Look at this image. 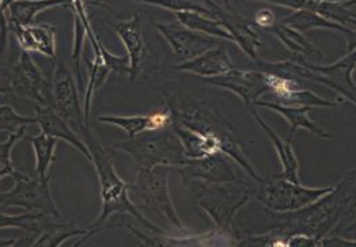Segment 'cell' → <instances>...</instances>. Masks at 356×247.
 Here are the masks:
<instances>
[{
    "mask_svg": "<svg viewBox=\"0 0 356 247\" xmlns=\"http://www.w3.org/2000/svg\"><path fill=\"white\" fill-rule=\"evenodd\" d=\"M113 31L124 44L127 58L129 59V82L136 83V80L145 72L147 62V44L143 29V18L139 12H136L134 17L118 22L113 26Z\"/></svg>",
    "mask_w": 356,
    "mask_h": 247,
    "instance_id": "obj_16",
    "label": "cell"
},
{
    "mask_svg": "<svg viewBox=\"0 0 356 247\" xmlns=\"http://www.w3.org/2000/svg\"><path fill=\"white\" fill-rule=\"evenodd\" d=\"M98 121L106 125H115L122 129L129 139H134L146 132L165 130L176 123V112L166 108L147 114L136 116H99Z\"/></svg>",
    "mask_w": 356,
    "mask_h": 247,
    "instance_id": "obj_17",
    "label": "cell"
},
{
    "mask_svg": "<svg viewBox=\"0 0 356 247\" xmlns=\"http://www.w3.org/2000/svg\"><path fill=\"white\" fill-rule=\"evenodd\" d=\"M350 238H351V239H356V232L353 235V237H350Z\"/></svg>",
    "mask_w": 356,
    "mask_h": 247,
    "instance_id": "obj_47",
    "label": "cell"
},
{
    "mask_svg": "<svg viewBox=\"0 0 356 247\" xmlns=\"http://www.w3.org/2000/svg\"><path fill=\"white\" fill-rule=\"evenodd\" d=\"M236 68L234 62H232L225 45L213 48L203 53L202 56L181 62L175 67L177 71H184L200 76L202 79H213L223 76Z\"/></svg>",
    "mask_w": 356,
    "mask_h": 247,
    "instance_id": "obj_22",
    "label": "cell"
},
{
    "mask_svg": "<svg viewBox=\"0 0 356 247\" xmlns=\"http://www.w3.org/2000/svg\"><path fill=\"white\" fill-rule=\"evenodd\" d=\"M280 24L296 29V31L305 33L309 31H317V29H327V31H336L343 33L344 35L350 33V29H346L337 24H333L323 18L321 15L307 11V10H298V11H291L287 17H284Z\"/></svg>",
    "mask_w": 356,
    "mask_h": 247,
    "instance_id": "obj_31",
    "label": "cell"
},
{
    "mask_svg": "<svg viewBox=\"0 0 356 247\" xmlns=\"http://www.w3.org/2000/svg\"><path fill=\"white\" fill-rule=\"evenodd\" d=\"M356 232V219L350 224V225H347L343 231H341V237L343 238H350V237H353L354 234Z\"/></svg>",
    "mask_w": 356,
    "mask_h": 247,
    "instance_id": "obj_46",
    "label": "cell"
},
{
    "mask_svg": "<svg viewBox=\"0 0 356 247\" xmlns=\"http://www.w3.org/2000/svg\"><path fill=\"white\" fill-rule=\"evenodd\" d=\"M88 72H89V82L88 87L85 90V98H83V110H85V121L86 125L90 126V112L92 105L94 95L99 92V89L104 86V83L108 80L109 75L112 74L102 62L101 56H95L92 62H88Z\"/></svg>",
    "mask_w": 356,
    "mask_h": 247,
    "instance_id": "obj_33",
    "label": "cell"
},
{
    "mask_svg": "<svg viewBox=\"0 0 356 247\" xmlns=\"http://www.w3.org/2000/svg\"><path fill=\"white\" fill-rule=\"evenodd\" d=\"M121 228H127L138 239V247H211L216 235V228L202 234L177 237L166 232H152L127 223H122Z\"/></svg>",
    "mask_w": 356,
    "mask_h": 247,
    "instance_id": "obj_20",
    "label": "cell"
},
{
    "mask_svg": "<svg viewBox=\"0 0 356 247\" xmlns=\"http://www.w3.org/2000/svg\"><path fill=\"white\" fill-rule=\"evenodd\" d=\"M356 51L329 65H316L303 58L293 60L294 76L302 82H316L334 90L346 102L356 106Z\"/></svg>",
    "mask_w": 356,
    "mask_h": 247,
    "instance_id": "obj_8",
    "label": "cell"
},
{
    "mask_svg": "<svg viewBox=\"0 0 356 247\" xmlns=\"http://www.w3.org/2000/svg\"><path fill=\"white\" fill-rule=\"evenodd\" d=\"M280 105L284 106H299V108H343L347 105V102L341 98L339 99H325L323 96H320L318 94L314 93L313 90H310L309 87L306 89H300L294 93L289 94L287 96L279 99Z\"/></svg>",
    "mask_w": 356,
    "mask_h": 247,
    "instance_id": "obj_35",
    "label": "cell"
},
{
    "mask_svg": "<svg viewBox=\"0 0 356 247\" xmlns=\"http://www.w3.org/2000/svg\"><path fill=\"white\" fill-rule=\"evenodd\" d=\"M82 139L89 147L90 153L92 156V166L97 171L98 182H99V196H101V214L97 220L91 224L89 230L92 228H104L105 221L109 220L113 215H129L134 217L139 225L145 230L152 232H165L161 230L155 223L149 221V219L143 215V212L132 203L129 197V185L121 180L119 173L116 171L113 156L111 154L109 148H106L101 140L95 136L90 126H86L81 133Z\"/></svg>",
    "mask_w": 356,
    "mask_h": 247,
    "instance_id": "obj_2",
    "label": "cell"
},
{
    "mask_svg": "<svg viewBox=\"0 0 356 247\" xmlns=\"http://www.w3.org/2000/svg\"><path fill=\"white\" fill-rule=\"evenodd\" d=\"M344 37H346V41H347V53H351V52L356 51V29L350 31Z\"/></svg>",
    "mask_w": 356,
    "mask_h": 247,
    "instance_id": "obj_44",
    "label": "cell"
},
{
    "mask_svg": "<svg viewBox=\"0 0 356 247\" xmlns=\"http://www.w3.org/2000/svg\"><path fill=\"white\" fill-rule=\"evenodd\" d=\"M254 189V198L272 214H289L300 211L330 193L334 185L309 187L291 182L280 174L264 177Z\"/></svg>",
    "mask_w": 356,
    "mask_h": 247,
    "instance_id": "obj_6",
    "label": "cell"
},
{
    "mask_svg": "<svg viewBox=\"0 0 356 247\" xmlns=\"http://www.w3.org/2000/svg\"><path fill=\"white\" fill-rule=\"evenodd\" d=\"M320 247H356V239L329 235L321 241V246Z\"/></svg>",
    "mask_w": 356,
    "mask_h": 247,
    "instance_id": "obj_42",
    "label": "cell"
},
{
    "mask_svg": "<svg viewBox=\"0 0 356 247\" xmlns=\"http://www.w3.org/2000/svg\"><path fill=\"white\" fill-rule=\"evenodd\" d=\"M1 15L3 25L7 28H28L34 25L35 17L54 7H70V3L65 1H1Z\"/></svg>",
    "mask_w": 356,
    "mask_h": 247,
    "instance_id": "obj_23",
    "label": "cell"
},
{
    "mask_svg": "<svg viewBox=\"0 0 356 247\" xmlns=\"http://www.w3.org/2000/svg\"><path fill=\"white\" fill-rule=\"evenodd\" d=\"M252 114L256 120V123L260 125V128L263 129V132L267 135L269 142L272 143V146L275 147V151L277 154V157L280 160L282 164V173L280 176L291 182L300 184L299 180V162H298L297 155L293 148V143L289 142L287 139H283L282 136H279L272 126H269L263 117L257 113V109H250Z\"/></svg>",
    "mask_w": 356,
    "mask_h": 247,
    "instance_id": "obj_26",
    "label": "cell"
},
{
    "mask_svg": "<svg viewBox=\"0 0 356 247\" xmlns=\"http://www.w3.org/2000/svg\"><path fill=\"white\" fill-rule=\"evenodd\" d=\"M147 6H154L159 7L163 10H168L173 14L177 12H199L204 14L212 18L211 10L208 6V1H184V0H169V1H142Z\"/></svg>",
    "mask_w": 356,
    "mask_h": 247,
    "instance_id": "obj_38",
    "label": "cell"
},
{
    "mask_svg": "<svg viewBox=\"0 0 356 247\" xmlns=\"http://www.w3.org/2000/svg\"><path fill=\"white\" fill-rule=\"evenodd\" d=\"M277 24V19H276V15L272 10L269 8H261L257 11V14L254 15V19H253V25L256 28H260L263 31H269L270 29H273Z\"/></svg>",
    "mask_w": 356,
    "mask_h": 247,
    "instance_id": "obj_40",
    "label": "cell"
},
{
    "mask_svg": "<svg viewBox=\"0 0 356 247\" xmlns=\"http://www.w3.org/2000/svg\"><path fill=\"white\" fill-rule=\"evenodd\" d=\"M51 178L41 180L21 173L15 178V186L7 191H1V208H25L29 212H41L52 219H59L58 205L52 196Z\"/></svg>",
    "mask_w": 356,
    "mask_h": 247,
    "instance_id": "obj_10",
    "label": "cell"
},
{
    "mask_svg": "<svg viewBox=\"0 0 356 247\" xmlns=\"http://www.w3.org/2000/svg\"><path fill=\"white\" fill-rule=\"evenodd\" d=\"M37 238L38 235L35 234H25V237L14 241H1V247H31Z\"/></svg>",
    "mask_w": 356,
    "mask_h": 247,
    "instance_id": "obj_43",
    "label": "cell"
},
{
    "mask_svg": "<svg viewBox=\"0 0 356 247\" xmlns=\"http://www.w3.org/2000/svg\"><path fill=\"white\" fill-rule=\"evenodd\" d=\"M176 120L193 130L213 135L219 142L222 154L236 162L238 167L242 169V171L246 173L256 184H261L264 181V177L256 171L243 153L237 130L220 114L208 108L206 103L195 102L179 108L176 112Z\"/></svg>",
    "mask_w": 356,
    "mask_h": 247,
    "instance_id": "obj_3",
    "label": "cell"
},
{
    "mask_svg": "<svg viewBox=\"0 0 356 247\" xmlns=\"http://www.w3.org/2000/svg\"><path fill=\"white\" fill-rule=\"evenodd\" d=\"M154 28L165 38L173 53L182 62L193 60L208 51L223 45L222 40L191 31L179 22L154 24Z\"/></svg>",
    "mask_w": 356,
    "mask_h": 247,
    "instance_id": "obj_14",
    "label": "cell"
},
{
    "mask_svg": "<svg viewBox=\"0 0 356 247\" xmlns=\"http://www.w3.org/2000/svg\"><path fill=\"white\" fill-rule=\"evenodd\" d=\"M72 10L74 15V42H72V52H71V62L75 75L78 76V83L79 89H83V79H82V72H81V62L83 58V48H85V40L88 38V31H86V24L82 15L74 8L72 1L70 3V7Z\"/></svg>",
    "mask_w": 356,
    "mask_h": 247,
    "instance_id": "obj_36",
    "label": "cell"
},
{
    "mask_svg": "<svg viewBox=\"0 0 356 247\" xmlns=\"http://www.w3.org/2000/svg\"><path fill=\"white\" fill-rule=\"evenodd\" d=\"M236 164L237 163L229 156L218 153L197 160L186 159L181 166L173 167L172 171L178 173L184 181H193L197 184L249 185L238 171Z\"/></svg>",
    "mask_w": 356,
    "mask_h": 247,
    "instance_id": "obj_11",
    "label": "cell"
},
{
    "mask_svg": "<svg viewBox=\"0 0 356 247\" xmlns=\"http://www.w3.org/2000/svg\"><path fill=\"white\" fill-rule=\"evenodd\" d=\"M88 234L89 230L81 228L72 223H60L49 220L31 247H60L68 239L85 237Z\"/></svg>",
    "mask_w": 356,
    "mask_h": 247,
    "instance_id": "obj_29",
    "label": "cell"
},
{
    "mask_svg": "<svg viewBox=\"0 0 356 247\" xmlns=\"http://www.w3.org/2000/svg\"><path fill=\"white\" fill-rule=\"evenodd\" d=\"M112 148L129 155L138 170H152L156 167H177L186 157L173 128L146 132L134 139L115 142Z\"/></svg>",
    "mask_w": 356,
    "mask_h": 247,
    "instance_id": "obj_4",
    "label": "cell"
},
{
    "mask_svg": "<svg viewBox=\"0 0 356 247\" xmlns=\"http://www.w3.org/2000/svg\"><path fill=\"white\" fill-rule=\"evenodd\" d=\"M203 80L209 86L236 94L250 109L256 108V103L264 94L270 93L267 74L257 69L249 71L234 68L223 76Z\"/></svg>",
    "mask_w": 356,
    "mask_h": 247,
    "instance_id": "obj_15",
    "label": "cell"
},
{
    "mask_svg": "<svg viewBox=\"0 0 356 247\" xmlns=\"http://www.w3.org/2000/svg\"><path fill=\"white\" fill-rule=\"evenodd\" d=\"M175 17L177 22L191 31H197L222 41L234 42L232 34L222 26V24L218 19H213L208 15L199 14V12H177L175 14Z\"/></svg>",
    "mask_w": 356,
    "mask_h": 247,
    "instance_id": "obj_32",
    "label": "cell"
},
{
    "mask_svg": "<svg viewBox=\"0 0 356 247\" xmlns=\"http://www.w3.org/2000/svg\"><path fill=\"white\" fill-rule=\"evenodd\" d=\"M52 83L34 62L29 52L21 51L17 62L1 71V94H15L33 101L35 105H51L47 93Z\"/></svg>",
    "mask_w": 356,
    "mask_h": 247,
    "instance_id": "obj_9",
    "label": "cell"
},
{
    "mask_svg": "<svg viewBox=\"0 0 356 247\" xmlns=\"http://www.w3.org/2000/svg\"><path fill=\"white\" fill-rule=\"evenodd\" d=\"M25 139L29 142L35 156V177L47 180L49 167L56 159L55 153L58 147V139L51 137L42 132L37 136H26Z\"/></svg>",
    "mask_w": 356,
    "mask_h": 247,
    "instance_id": "obj_30",
    "label": "cell"
},
{
    "mask_svg": "<svg viewBox=\"0 0 356 247\" xmlns=\"http://www.w3.org/2000/svg\"><path fill=\"white\" fill-rule=\"evenodd\" d=\"M321 241L307 234H293L286 238V247H320Z\"/></svg>",
    "mask_w": 356,
    "mask_h": 247,
    "instance_id": "obj_41",
    "label": "cell"
},
{
    "mask_svg": "<svg viewBox=\"0 0 356 247\" xmlns=\"http://www.w3.org/2000/svg\"><path fill=\"white\" fill-rule=\"evenodd\" d=\"M24 137H26V126L21 128L19 130L10 133L8 137L1 143L0 146V177L6 178V177H13L14 180L21 174V171L15 170L14 164H13V148L15 147V144L22 140Z\"/></svg>",
    "mask_w": 356,
    "mask_h": 247,
    "instance_id": "obj_37",
    "label": "cell"
},
{
    "mask_svg": "<svg viewBox=\"0 0 356 247\" xmlns=\"http://www.w3.org/2000/svg\"><path fill=\"white\" fill-rule=\"evenodd\" d=\"M74 8L82 15V18L85 19L86 24V31H88V40H89L90 45L92 48V52L95 56H101L102 62L105 64V67L111 71V72H116V74H128L129 75V69H131V64L129 59L127 56H116L113 53H111L99 41L98 35L95 34V31H92L91 24H90V17L86 10V4L83 1H72Z\"/></svg>",
    "mask_w": 356,
    "mask_h": 247,
    "instance_id": "obj_27",
    "label": "cell"
},
{
    "mask_svg": "<svg viewBox=\"0 0 356 247\" xmlns=\"http://www.w3.org/2000/svg\"><path fill=\"white\" fill-rule=\"evenodd\" d=\"M88 230H89V228H88ZM102 231H105V230H104V228H92V230H89V234L85 235V237H82L72 247H81L82 245H85L94 235H97V234H99V232H102Z\"/></svg>",
    "mask_w": 356,
    "mask_h": 247,
    "instance_id": "obj_45",
    "label": "cell"
},
{
    "mask_svg": "<svg viewBox=\"0 0 356 247\" xmlns=\"http://www.w3.org/2000/svg\"><path fill=\"white\" fill-rule=\"evenodd\" d=\"M10 34H13L21 51L35 52L49 59L56 58V34L58 28L51 24H34L28 28H7L3 25Z\"/></svg>",
    "mask_w": 356,
    "mask_h": 247,
    "instance_id": "obj_21",
    "label": "cell"
},
{
    "mask_svg": "<svg viewBox=\"0 0 356 247\" xmlns=\"http://www.w3.org/2000/svg\"><path fill=\"white\" fill-rule=\"evenodd\" d=\"M172 128L184 148V154L186 159L197 160L220 153L219 142L213 135L193 130L178 123L177 120Z\"/></svg>",
    "mask_w": 356,
    "mask_h": 247,
    "instance_id": "obj_25",
    "label": "cell"
},
{
    "mask_svg": "<svg viewBox=\"0 0 356 247\" xmlns=\"http://www.w3.org/2000/svg\"><path fill=\"white\" fill-rule=\"evenodd\" d=\"M356 208V169L347 171L334 189L314 204L289 214H270L269 228L283 237L307 234L320 241L329 237L339 221Z\"/></svg>",
    "mask_w": 356,
    "mask_h": 247,
    "instance_id": "obj_1",
    "label": "cell"
},
{
    "mask_svg": "<svg viewBox=\"0 0 356 247\" xmlns=\"http://www.w3.org/2000/svg\"><path fill=\"white\" fill-rule=\"evenodd\" d=\"M49 216L41 214V212H29L25 211L19 215H8L7 212H1V230L7 228H17L22 230L26 234H35L40 235L48 221Z\"/></svg>",
    "mask_w": 356,
    "mask_h": 247,
    "instance_id": "obj_34",
    "label": "cell"
},
{
    "mask_svg": "<svg viewBox=\"0 0 356 247\" xmlns=\"http://www.w3.org/2000/svg\"><path fill=\"white\" fill-rule=\"evenodd\" d=\"M211 15L213 19H218L222 26L229 31L233 37L234 44L238 48L254 62L261 59L259 56V49L263 45V40L259 37L253 21H249L238 14L237 10L227 1L215 3L208 1Z\"/></svg>",
    "mask_w": 356,
    "mask_h": 247,
    "instance_id": "obj_13",
    "label": "cell"
},
{
    "mask_svg": "<svg viewBox=\"0 0 356 247\" xmlns=\"http://www.w3.org/2000/svg\"><path fill=\"white\" fill-rule=\"evenodd\" d=\"M269 33H272L291 53L297 55L298 58H320L323 56V52L316 48V45L313 42L309 41V38L300 33V31L291 29L280 22L276 24V26L273 29H270Z\"/></svg>",
    "mask_w": 356,
    "mask_h": 247,
    "instance_id": "obj_28",
    "label": "cell"
},
{
    "mask_svg": "<svg viewBox=\"0 0 356 247\" xmlns=\"http://www.w3.org/2000/svg\"><path fill=\"white\" fill-rule=\"evenodd\" d=\"M34 117L42 133L58 140H64L65 143L72 146L85 159L92 162L89 147L82 139V136L78 135L76 130L60 116L58 110L52 105H35Z\"/></svg>",
    "mask_w": 356,
    "mask_h": 247,
    "instance_id": "obj_18",
    "label": "cell"
},
{
    "mask_svg": "<svg viewBox=\"0 0 356 247\" xmlns=\"http://www.w3.org/2000/svg\"><path fill=\"white\" fill-rule=\"evenodd\" d=\"M54 108L60 116L76 132H82L88 125L85 121V110L81 106L79 90L74 71L63 62L55 64L52 75Z\"/></svg>",
    "mask_w": 356,
    "mask_h": 247,
    "instance_id": "obj_12",
    "label": "cell"
},
{
    "mask_svg": "<svg viewBox=\"0 0 356 247\" xmlns=\"http://www.w3.org/2000/svg\"><path fill=\"white\" fill-rule=\"evenodd\" d=\"M37 125L35 121V117H26V116H22L19 113H17V110L10 106V105H3L1 106V124H0V128L3 132H7V133H14L17 130H19L21 128L26 126L28 125Z\"/></svg>",
    "mask_w": 356,
    "mask_h": 247,
    "instance_id": "obj_39",
    "label": "cell"
},
{
    "mask_svg": "<svg viewBox=\"0 0 356 247\" xmlns=\"http://www.w3.org/2000/svg\"><path fill=\"white\" fill-rule=\"evenodd\" d=\"M197 186H200L197 204L213 221L216 230L226 234H236L234 219L254 198V189L250 185L238 184H197Z\"/></svg>",
    "mask_w": 356,
    "mask_h": 247,
    "instance_id": "obj_7",
    "label": "cell"
},
{
    "mask_svg": "<svg viewBox=\"0 0 356 247\" xmlns=\"http://www.w3.org/2000/svg\"><path fill=\"white\" fill-rule=\"evenodd\" d=\"M170 167H156L152 170H138L136 178L129 185V197L140 211L155 212L163 217L181 235H188V228L178 216L169 193Z\"/></svg>",
    "mask_w": 356,
    "mask_h": 247,
    "instance_id": "obj_5",
    "label": "cell"
},
{
    "mask_svg": "<svg viewBox=\"0 0 356 247\" xmlns=\"http://www.w3.org/2000/svg\"><path fill=\"white\" fill-rule=\"evenodd\" d=\"M272 6L287 8L290 11L307 10L313 11L327 21L337 24L346 29L355 31L356 12L350 7L356 1H327V0H300V1H268Z\"/></svg>",
    "mask_w": 356,
    "mask_h": 247,
    "instance_id": "obj_19",
    "label": "cell"
},
{
    "mask_svg": "<svg viewBox=\"0 0 356 247\" xmlns=\"http://www.w3.org/2000/svg\"><path fill=\"white\" fill-rule=\"evenodd\" d=\"M256 108H266L268 110H272L277 114H280L287 123L290 124V132L287 136V140L293 143L294 136L299 129H306L310 133L321 137V139H330V133H327L325 129H323L320 125L314 123L310 117V108H299V106H284L277 102H268V101H259L256 103Z\"/></svg>",
    "mask_w": 356,
    "mask_h": 247,
    "instance_id": "obj_24",
    "label": "cell"
}]
</instances>
